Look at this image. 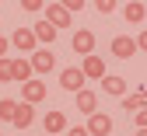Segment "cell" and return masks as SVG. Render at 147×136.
<instances>
[{
	"instance_id": "27",
	"label": "cell",
	"mask_w": 147,
	"mask_h": 136,
	"mask_svg": "<svg viewBox=\"0 0 147 136\" xmlns=\"http://www.w3.org/2000/svg\"><path fill=\"white\" fill-rule=\"evenodd\" d=\"M133 136H147V129H137V133H133Z\"/></svg>"
},
{
	"instance_id": "25",
	"label": "cell",
	"mask_w": 147,
	"mask_h": 136,
	"mask_svg": "<svg viewBox=\"0 0 147 136\" xmlns=\"http://www.w3.org/2000/svg\"><path fill=\"white\" fill-rule=\"evenodd\" d=\"M7 49H11V38H0V60H7Z\"/></svg>"
},
{
	"instance_id": "11",
	"label": "cell",
	"mask_w": 147,
	"mask_h": 136,
	"mask_svg": "<svg viewBox=\"0 0 147 136\" xmlns=\"http://www.w3.org/2000/svg\"><path fill=\"white\" fill-rule=\"evenodd\" d=\"M77 108H81V112L88 115V119H91V115H95V112H98V94L84 87V91L77 94Z\"/></svg>"
},
{
	"instance_id": "8",
	"label": "cell",
	"mask_w": 147,
	"mask_h": 136,
	"mask_svg": "<svg viewBox=\"0 0 147 136\" xmlns=\"http://www.w3.org/2000/svg\"><path fill=\"white\" fill-rule=\"evenodd\" d=\"M46 21L56 28H70V11L63 4H46Z\"/></svg>"
},
{
	"instance_id": "2",
	"label": "cell",
	"mask_w": 147,
	"mask_h": 136,
	"mask_svg": "<svg viewBox=\"0 0 147 136\" xmlns=\"http://www.w3.org/2000/svg\"><path fill=\"white\" fill-rule=\"evenodd\" d=\"M74 52L84 56V60L95 56V31H91V28H77V31H74Z\"/></svg>"
},
{
	"instance_id": "24",
	"label": "cell",
	"mask_w": 147,
	"mask_h": 136,
	"mask_svg": "<svg viewBox=\"0 0 147 136\" xmlns=\"http://www.w3.org/2000/svg\"><path fill=\"white\" fill-rule=\"evenodd\" d=\"M67 136H91V133H88V126H74V129H67Z\"/></svg>"
},
{
	"instance_id": "10",
	"label": "cell",
	"mask_w": 147,
	"mask_h": 136,
	"mask_svg": "<svg viewBox=\"0 0 147 136\" xmlns=\"http://www.w3.org/2000/svg\"><path fill=\"white\" fill-rule=\"evenodd\" d=\"M123 108L130 112V115L144 112V108H147V87H140L137 94H126V98H123Z\"/></svg>"
},
{
	"instance_id": "1",
	"label": "cell",
	"mask_w": 147,
	"mask_h": 136,
	"mask_svg": "<svg viewBox=\"0 0 147 136\" xmlns=\"http://www.w3.org/2000/svg\"><path fill=\"white\" fill-rule=\"evenodd\" d=\"M84 80H88V77H84V70H81V66H67V70L60 73V87H63V91H70L74 98L84 91Z\"/></svg>"
},
{
	"instance_id": "15",
	"label": "cell",
	"mask_w": 147,
	"mask_h": 136,
	"mask_svg": "<svg viewBox=\"0 0 147 136\" xmlns=\"http://www.w3.org/2000/svg\"><path fill=\"white\" fill-rule=\"evenodd\" d=\"M32 31H35V38H39V42L53 46V38H56V31H60V28H56V25H49L46 17H42V21H35V28H32Z\"/></svg>"
},
{
	"instance_id": "9",
	"label": "cell",
	"mask_w": 147,
	"mask_h": 136,
	"mask_svg": "<svg viewBox=\"0 0 147 136\" xmlns=\"http://www.w3.org/2000/svg\"><path fill=\"white\" fill-rule=\"evenodd\" d=\"M88 133L91 136H109V133H112V119H109L105 112H95L88 119Z\"/></svg>"
},
{
	"instance_id": "26",
	"label": "cell",
	"mask_w": 147,
	"mask_h": 136,
	"mask_svg": "<svg viewBox=\"0 0 147 136\" xmlns=\"http://www.w3.org/2000/svg\"><path fill=\"white\" fill-rule=\"evenodd\" d=\"M137 46H140V49L147 52V31H140V35H137Z\"/></svg>"
},
{
	"instance_id": "7",
	"label": "cell",
	"mask_w": 147,
	"mask_h": 136,
	"mask_svg": "<svg viewBox=\"0 0 147 136\" xmlns=\"http://www.w3.org/2000/svg\"><path fill=\"white\" fill-rule=\"evenodd\" d=\"M32 122H35V105H28V101H18V112H14L11 126H14V129H28Z\"/></svg>"
},
{
	"instance_id": "20",
	"label": "cell",
	"mask_w": 147,
	"mask_h": 136,
	"mask_svg": "<svg viewBox=\"0 0 147 136\" xmlns=\"http://www.w3.org/2000/svg\"><path fill=\"white\" fill-rule=\"evenodd\" d=\"M95 11L98 14H112L116 11V0H95Z\"/></svg>"
},
{
	"instance_id": "4",
	"label": "cell",
	"mask_w": 147,
	"mask_h": 136,
	"mask_svg": "<svg viewBox=\"0 0 147 136\" xmlns=\"http://www.w3.org/2000/svg\"><path fill=\"white\" fill-rule=\"evenodd\" d=\"M11 46H14L18 52H28V56H32L35 49H39V38H35L32 28H18V31L11 35Z\"/></svg>"
},
{
	"instance_id": "18",
	"label": "cell",
	"mask_w": 147,
	"mask_h": 136,
	"mask_svg": "<svg viewBox=\"0 0 147 136\" xmlns=\"http://www.w3.org/2000/svg\"><path fill=\"white\" fill-rule=\"evenodd\" d=\"M14 112H18V101L14 98H0V122H11Z\"/></svg>"
},
{
	"instance_id": "3",
	"label": "cell",
	"mask_w": 147,
	"mask_h": 136,
	"mask_svg": "<svg viewBox=\"0 0 147 136\" xmlns=\"http://www.w3.org/2000/svg\"><path fill=\"white\" fill-rule=\"evenodd\" d=\"M28 60H32V70H35V77H46L53 66H56V56H53V49H35V52L28 56Z\"/></svg>"
},
{
	"instance_id": "14",
	"label": "cell",
	"mask_w": 147,
	"mask_h": 136,
	"mask_svg": "<svg viewBox=\"0 0 147 136\" xmlns=\"http://www.w3.org/2000/svg\"><path fill=\"white\" fill-rule=\"evenodd\" d=\"M81 70H84V77H91V80H105V63L98 60V56H88Z\"/></svg>"
},
{
	"instance_id": "13",
	"label": "cell",
	"mask_w": 147,
	"mask_h": 136,
	"mask_svg": "<svg viewBox=\"0 0 147 136\" xmlns=\"http://www.w3.org/2000/svg\"><path fill=\"white\" fill-rule=\"evenodd\" d=\"M14 80H21V84L35 80V70H32V60H25V56H18V60H14Z\"/></svg>"
},
{
	"instance_id": "5",
	"label": "cell",
	"mask_w": 147,
	"mask_h": 136,
	"mask_svg": "<svg viewBox=\"0 0 147 136\" xmlns=\"http://www.w3.org/2000/svg\"><path fill=\"white\" fill-rule=\"evenodd\" d=\"M137 49H140V46H137V38H130V35H116V38H112V46H109V52H112L116 60H130Z\"/></svg>"
},
{
	"instance_id": "23",
	"label": "cell",
	"mask_w": 147,
	"mask_h": 136,
	"mask_svg": "<svg viewBox=\"0 0 147 136\" xmlns=\"http://www.w3.org/2000/svg\"><path fill=\"white\" fill-rule=\"evenodd\" d=\"M133 122H137V129H147V108H144V112H137V115H133Z\"/></svg>"
},
{
	"instance_id": "17",
	"label": "cell",
	"mask_w": 147,
	"mask_h": 136,
	"mask_svg": "<svg viewBox=\"0 0 147 136\" xmlns=\"http://www.w3.org/2000/svg\"><path fill=\"white\" fill-rule=\"evenodd\" d=\"M144 4H140V0H126V7H123V17H126V21H130V25H140L144 21Z\"/></svg>"
},
{
	"instance_id": "22",
	"label": "cell",
	"mask_w": 147,
	"mask_h": 136,
	"mask_svg": "<svg viewBox=\"0 0 147 136\" xmlns=\"http://www.w3.org/2000/svg\"><path fill=\"white\" fill-rule=\"evenodd\" d=\"M60 4H63L70 14H74V11H81V7H84V0H60Z\"/></svg>"
},
{
	"instance_id": "6",
	"label": "cell",
	"mask_w": 147,
	"mask_h": 136,
	"mask_svg": "<svg viewBox=\"0 0 147 136\" xmlns=\"http://www.w3.org/2000/svg\"><path fill=\"white\" fill-rule=\"evenodd\" d=\"M42 98H46V80H42V77H35V80L21 84V101H28V105H39Z\"/></svg>"
},
{
	"instance_id": "12",
	"label": "cell",
	"mask_w": 147,
	"mask_h": 136,
	"mask_svg": "<svg viewBox=\"0 0 147 136\" xmlns=\"http://www.w3.org/2000/svg\"><path fill=\"white\" fill-rule=\"evenodd\" d=\"M102 91H105V94H119V101H123V98H126V80H123V77H116V73H105Z\"/></svg>"
},
{
	"instance_id": "21",
	"label": "cell",
	"mask_w": 147,
	"mask_h": 136,
	"mask_svg": "<svg viewBox=\"0 0 147 136\" xmlns=\"http://www.w3.org/2000/svg\"><path fill=\"white\" fill-rule=\"evenodd\" d=\"M25 11H46V0H21Z\"/></svg>"
},
{
	"instance_id": "16",
	"label": "cell",
	"mask_w": 147,
	"mask_h": 136,
	"mask_svg": "<svg viewBox=\"0 0 147 136\" xmlns=\"http://www.w3.org/2000/svg\"><path fill=\"white\" fill-rule=\"evenodd\" d=\"M42 129H46V133H63V129H67V115H63V112H46Z\"/></svg>"
},
{
	"instance_id": "19",
	"label": "cell",
	"mask_w": 147,
	"mask_h": 136,
	"mask_svg": "<svg viewBox=\"0 0 147 136\" xmlns=\"http://www.w3.org/2000/svg\"><path fill=\"white\" fill-rule=\"evenodd\" d=\"M0 80H14V60H0Z\"/></svg>"
}]
</instances>
